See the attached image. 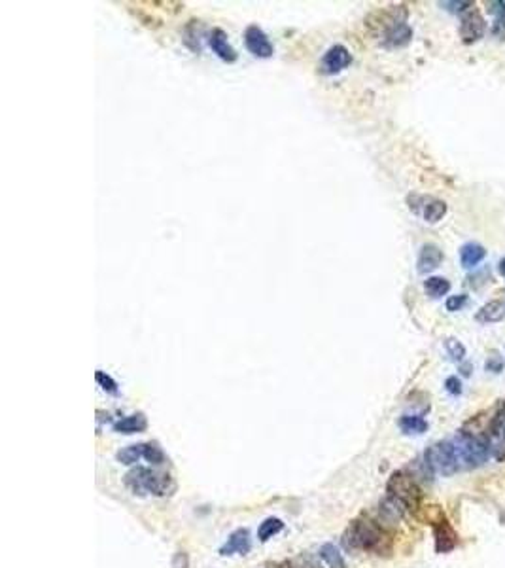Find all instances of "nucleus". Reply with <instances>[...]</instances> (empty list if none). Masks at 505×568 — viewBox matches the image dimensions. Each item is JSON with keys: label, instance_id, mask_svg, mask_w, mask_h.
<instances>
[{"label": "nucleus", "instance_id": "obj_1", "mask_svg": "<svg viewBox=\"0 0 505 568\" xmlns=\"http://www.w3.org/2000/svg\"><path fill=\"white\" fill-rule=\"evenodd\" d=\"M342 544L348 550H359L375 555H388L392 552V538L386 529L369 518L354 519L342 535Z\"/></svg>", "mask_w": 505, "mask_h": 568}, {"label": "nucleus", "instance_id": "obj_2", "mask_svg": "<svg viewBox=\"0 0 505 568\" xmlns=\"http://www.w3.org/2000/svg\"><path fill=\"white\" fill-rule=\"evenodd\" d=\"M124 483L133 495H146L148 493V495L165 496L168 495V491L173 489V481L167 473L153 472V470L144 466L131 468L129 472L125 473Z\"/></svg>", "mask_w": 505, "mask_h": 568}, {"label": "nucleus", "instance_id": "obj_3", "mask_svg": "<svg viewBox=\"0 0 505 568\" xmlns=\"http://www.w3.org/2000/svg\"><path fill=\"white\" fill-rule=\"evenodd\" d=\"M386 496L398 502L399 506L403 508L405 512H416L420 508L422 502V489L418 481H416L409 472L398 470L390 476L386 483Z\"/></svg>", "mask_w": 505, "mask_h": 568}, {"label": "nucleus", "instance_id": "obj_4", "mask_svg": "<svg viewBox=\"0 0 505 568\" xmlns=\"http://www.w3.org/2000/svg\"><path fill=\"white\" fill-rule=\"evenodd\" d=\"M452 444H455L456 451H458V459H460L462 466H481L490 459V451L492 449H490L489 439L479 436V434L462 430Z\"/></svg>", "mask_w": 505, "mask_h": 568}, {"label": "nucleus", "instance_id": "obj_5", "mask_svg": "<svg viewBox=\"0 0 505 568\" xmlns=\"http://www.w3.org/2000/svg\"><path fill=\"white\" fill-rule=\"evenodd\" d=\"M424 461L430 464L433 472L443 473V476H452L462 468L458 451H456L452 441H439V444L428 447V451L424 453Z\"/></svg>", "mask_w": 505, "mask_h": 568}, {"label": "nucleus", "instance_id": "obj_6", "mask_svg": "<svg viewBox=\"0 0 505 568\" xmlns=\"http://www.w3.org/2000/svg\"><path fill=\"white\" fill-rule=\"evenodd\" d=\"M426 519L433 527V538H435V552L449 553L458 546V535L452 529V525L447 521L445 513L439 506H430L426 512Z\"/></svg>", "mask_w": 505, "mask_h": 568}, {"label": "nucleus", "instance_id": "obj_7", "mask_svg": "<svg viewBox=\"0 0 505 568\" xmlns=\"http://www.w3.org/2000/svg\"><path fill=\"white\" fill-rule=\"evenodd\" d=\"M407 201L411 203L409 207L418 213L422 218L426 220L428 224H438L439 220L445 218L447 214V203L441 199H433V197H420V195H411Z\"/></svg>", "mask_w": 505, "mask_h": 568}, {"label": "nucleus", "instance_id": "obj_8", "mask_svg": "<svg viewBox=\"0 0 505 568\" xmlns=\"http://www.w3.org/2000/svg\"><path fill=\"white\" fill-rule=\"evenodd\" d=\"M244 45L254 57H259V59H269L275 53V45L271 44L269 36L258 25L246 27V31H244Z\"/></svg>", "mask_w": 505, "mask_h": 568}, {"label": "nucleus", "instance_id": "obj_9", "mask_svg": "<svg viewBox=\"0 0 505 568\" xmlns=\"http://www.w3.org/2000/svg\"><path fill=\"white\" fill-rule=\"evenodd\" d=\"M350 63H352V53H350L342 44H335L322 55L320 73L327 74V76L339 74L341 70L350 67Z\"/></svg>", "mask_w": 505, "mask_h": 568}, {"label": "nucleus", "instance_id": "obj_10", "mask_svg": "<svg viewBox=\"0 0 505 568\" xmlns=\"http://www.w3.org/2000/svg\"><path fill=\"white\" fill-rule=\"evenodd\" d=\"M484 33H487V21L477 10L467 11L466 16L462 17L460 36L464 44H475L483 38Z\"/></svg>", "mask_w": 505, "mask_h": 568}, {"label": "nucleus", "instance_id": "obj_11", "mask_svg": "<svg viewBox=\"0 0 505 568\" xmlns=\"http://www.w3.org/2000/svg\"><path fill=\"white\" fill-rule=\"evenodd\" d=\"M413 40V28L405 21H392L382 34V45L396 50V48H405Z\"/></svg>", "mask_w": 505, "mask_h": 568}, {"label": "nucleus", "instance_id": "obj_12", "mask_svg": "<svg viewBox=\"0 0 505 568\" xmlns=\"http://www.w3.org/2000/svg\"><path fill=\"white\" fill-rule=\"evenodd\" d=\"M208 45L216 55L222 59L224 63H235L239 59V53L235 51V48L229 44L227 34L222 28H214L210 36H208Z\"/></svg>", "mask_w": 505, "mask_h": 568}, {"label": "nucleus", "instance_id": "obj_13", "mask_svg": "<svg viewBox=\"0 0 505 568\" xmlns=\"http://www.w3.org/2000/svg\"><path fill=\"white\" fill-rule=\"evenodd\" d=\"M443 262V250L438 247V245H432L428 242L424 247L420 248L418 252V259H416V269L420 275H426V273H432L441 265Z\"/></svg>", "mask_w": 505, "mask_h": 568}, {"label": "nucleus", "instance_id": "obj_14", "mask_svg": "<svg viewBox=\"0 0 505 568\" xmlns=\"http://www.w3.org/2000/svg\"><path fill=\"white\" fill-rule=\"evenodd\" d=\"M250 552V532L246 529H237L235 532H231L227 542L224 546L219 547V555L229 557V555H246Z\"/></svg>", "mask_w": 505, "mask_h": 568}, {"label": "nucleus", "instance_id": "obj_15", "mask_svg": "<svg viewBox=\"0 0 505 568\" xmlns=\"http://www.w3.org/2000/svg\"><path fill=\"white\" fill-rule=\"evenodd\" d=\"M484 258H487V250H484L483 245H479V242H466V245H462L460 248L462 267L473 269V267H477Z\"/></svg>", "mask_w": 505, "mask_h": 568}, {"label": "nucleus", "instance_id": "obj_16", "mask_svg": "<svg viewBox=\"0 0 505 568\" xmlns=\"http://www.w3.org/2000/svg\"><path fill=\"white\" fill-rule=\"evenodd\" d=\"M479 322L483 324H494V322H500L505 318V301L504 299H492L489 304H484L481 309L477 311V316H475Z\"/></svg>", "mask_w": 505, "mask_h": 568}, {"label": "nucleus", "instance_id": "obj_17", "mask_svg": "<svg viewBox=\"0 0 505 568\" xmlns=\"http://www.w3.org/2000/svg\"><path fill=\"white\" fill-rule=\"evenodd\" d=\"M148 428V419L144 413H135V415L124 417L121 421L114 424V432L118 434H141Z\"/></svg>", "mask_w": 505, "mask_h": 568}, {"label": "nucleus", "instance_id": "obj_18", "mask_svg": "<svg viewBox=\"0 0 505 568\" xmlns=\"http://www.w3.org/2000/svg\"><path fill=\"white\" fill-rule=\"evenodd\" d=\"M424 290L432 299H439L450 292V282L445 277H430L424 281Z\"/></svg>", "mask_w": 505, "mask_h": 568}, {"label": "nucleus", "instance_id": "obj_19", "mask_svg": "<svg viewBox=\"0 0 505 568\" xmlns=\"http://www.w3.org/2000/svg\"><path fill=\"white\" fill-rule=\"evenodd\" d=\"M116 459H118L119 464H125V466H135L136 462L144 459V444H136V445H129V447H124L121 451L116 453Z\"/></svg>", "mask_w": 505, "mask_h": 568}, {"label": "nucleus", "instance_id": "obj_20", "mask_svg": "<svg viewBox=\"0 0 505 568\" xmlns=\"http://www.w3.org/2000/svg\"><path fill=\"white\" fill-rule=\"evenodd\" d=\"M399 428L403 434H424L428 430V422L420 415H403L399 419Z\"/></svg>", "mask_w": 505, "mask_h": 568}, {"label": "nucleus", "instance_id": "obj_21", "mask_svg": "<svg viewBox=\"0 0 505 568\" xmlns=\"http://www.w3.org/2000/svg\"><path fill=\"white\" fill-rule=\"evenodd\" d=\"M282 530H284V523H282V519L267 518L264 523L259 525V529H258L259 542L271 540V538H275L276 535H281Z\"/></svg>", "mask_w": 505, "mask_h": 568}, {"label": "nucleus", "instance_id": "obj_22", "mask_svg": "<svg viewBox=\"0 0 505 568\" xmlns=\"http://www.w3.org/2000/svg\"><path fill=\"white\" fill-rule=\"evenodd\" d=\"M320 557L322 561L327 564V568H347L342 553L339 552V547L333 546V544H324V546L320 547Z\"/></svg>", "mask_w": 505, "mask_h": 568}, {"label": "nucleus", "instance_id": "obj_23", "mask_svg": "<svg viewBox=\"0 0 505 568\" xmlns=\"http://www.w3.org/2000/svg\"><path fill=\"white\" fill-rule=\"evenodd\" d=\"M490 432L498 441L505 444V404H500V407L496 409L492 421H490Z\"/></svg>", "mask_w": 505, "mask_h": 568}, {"label": "nucleus", "instance_id": "obj_24", "mask_svg": "<svg viewBox=\"0 0 505 568\" xmlns=\"http://www.w3.org/2000/svg\"><path fill=\"white\" fill-rule=\"evenodd\" d=\"M487 8L494 16V33H498L501 27H505V2H501V0L487 2Z\"/></svg>", "mask_w": 505, "mask_h": 568}, {"label": "nucleus", "instance_id": "obj_25", "mask_svg": "<svg viewBox=\"0 0 505 568\" xmlns=\"http://www.w3.org/2000/svg\"><path fill=\"white\" fill-rule=\"evenodd\" d=\"M445 349H447V355L452 362H462L464 356H466V347L455 338H449L445 341Z\"/></svg>", "mask_w": 505, "mask_h": 568}, {"label": "nucleus", "instance_id": "obj_26", "mask_svg": "<svg viewBox=\"0 0 505 568\" xmlns=\"http://www.w3.org/2000/svg\"><path fill=\"white\" fill-rule=\"evenodd\" d=\"M144 461H148L150 464H163L165 462V453L158 444H144Z\"/></svg>", "mask_w": 505, "mask_h": 568}, {"label": "nucleus", "instance_id": "obj_27", "mask_svg": "<svg viewBox=\"0 0 505 568\" xmlns=\"http://www.w3.org/2000/svg\"><path fill=\"white\" fill-rule=\"evenodd\" d=\"M95 379H97V382H99V387H101L102 390H104V392L114 394V396H116V394L119 392L118 382L114 381V379L110 377V375H108L107 372H101V370H97Z\"/></svg>", "mask_w": 505, "mask_h": 568}, {"label": "nucleus", "instance_id": "obj_28", "mask_svg": "<svg viewBox=\"0 0 505 568\" xmlns=\"http://www.w3.org/2000/svg\"><path fill=\"white\" fill-rule=\"evenodd\" d=\"M439 6L443 8V10L447 11H452V14H462V11L469 10V8H473V2H464V0H460V2H450V0H445V2H439Z\"/></svg>", "mask_w": 505, "mask_h": 568}, {"label": "nucleus", "instance_id": "obj_29", "mask_svg": "<svg viewBox=\"0 0 505 568\" xmlns=\"http://www.w3.org/2000/svg\"><path fill=\"white\" fill-rule=\"evenodd\" d=\"M466 305H467L466 294H458V296H450V298L447 299L445 307H447V311H450V313H456V311L464 309Z\"/></svg>", "mask_w": 505, "mask_h": 568}, {"label": "nucleus", "instance_id": "obj_30", "mask_svg": "<svg viewBox=\"0 0 505 568\" xmlns=\"http://www.w3.org/2000/svg\"><path fill=\"white\" fill-rule=\"evenodd\" d=\"M484 368H487V372L500 373L501 370H504V358L494 350V353L487 358V362H484Z\"/></svg>", "mask_w": 505, "mask_h": 568}, {"label": "nucleus", "instance_id": "obj_31", "mask_svg": "<svg viewBox=\"0 0 505 568\" xmlns=\"http://www.w3.org/2000/svg\"><path fill=\"white\" fill-rule=\"evenodd\" d=\"M170 568H190V555L185 552H176L170 561Z\"/></svg>", "mask_w": 505, "mask_h": 568}, {"label": "nucleus", "instance_id": "obj_32", "mask_svg": "<svg viewBox=\"0 0 505 568\" xmlns=\"http://www.w3.org/2000/svg\"><path fill=\"white\" fill-rule=\"evenodd\" d=\"M445 388H447V392L452 394V396H460L462 394V382L458 377H449L447 381H445Z\"/></svg>", "mask_w": 505, "mask_h": 568}, {"label": "nucleus", "instance_id": "obj_33", "mask_svg": "<svg viewBox=\"0 0 505 568\" xmlns=\"http://www.w3.org/2000/svg\"><path fill=\"white\" fill-rule=\"evenodd\" d=\"M498 271H500L501 277H505V258L500 259V264H498Z\"/></svg>", "mask_w": 505, "mask_h": 568}]
</instances>
